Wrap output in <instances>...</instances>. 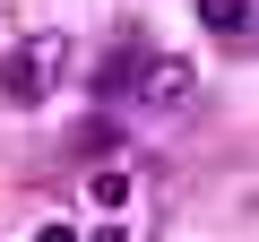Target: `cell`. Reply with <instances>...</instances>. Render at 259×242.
I'll return each instance as SVG.
<instances>
[{
  "instance_id": "cell-6",
  "label": "cell",
  "mask_w": 259,
  "mask_h": 242,
  "mask_svg": "<svg viewBox=\"0 0 259 242\" xmlns=\"http://www.w3.org/2000/svg\"><path fill=\"white\" fill-rule=\"evenodd\" d=\"M121 199H130V182H121V173L104 165V173H95V208H121Z\"/></svg>"
},
{
  "instance_id": "cell-1",
  "label": "cell",
  "mask_w": 259,
  "mask_h": 242,
  "mask_svg": "<svg viewBox=\"0 0 259 242\" xmlns=\"http://www.w3.org/2000/svg\"><path fill=\"white\" fill-rule=\"evenodd\" d=\"M69 61H78V44H69L61 26H35L9 61H0V95H9V104H44V95L69 78Z\"/></svg>"
},
{
  "instance_id": "cell-3",
  "label": "cell",
  "mask_w": 259,
  "mask_h": 242,
  "mask_svg": "<svg viewBox=\"0 0 259 242\" xmlns=\"http://www.w3.org/2000/svg\"><path fill=\"white\" fill-rule=\"evenodd\" d=\"M199 26L216 44H250V0H199Z\"/></svg>"
},
{
  "instance_id": "cell-4",
  "label": "cell",
  "mask_w": 259,
  "mask_h": 242,
  "mask_svg": "<svg viewBox=\"0 0 259 242\" xmlns=\"http://www.w3.org/2000/svg\"><path fill=\"white\" fill-rule=\"evenodd\" d=\"M139 61H147L139 44H112V52H104V69H95V95H121L130 78H139Z\"/></svg>"
},
{
  "instance_id": "cell-5",
  "label": "cell",
  "mask_w": 259,
  "mask_h": 242,
  "mask_svg": "<svg viewBox=\"0 0 259 242\" xmlns=\"http://www.w3.org/2000/svg\"><path fill=\"white\" fill-rule=\"evenodd\" d=\"M112 147H121V130H112V121H87V130H78V156H87V165H104Z\"/></svg>"
},
{
  "instance_id": "cell-2",
  "label": "cell",
  "mask_w": 259,
  "mask_h": 242,
  "mask_svg": "<svg viewBox=\"0 0 259 242\" xmlns=\"http://www.w3.org/2000/svg\"><path fill=\"white\" fill-rule=\"evenodd\" d=\"M130 87H139L156 112H182V104L199 95V69H190L182 52H156V61H139V78H130Z\"/></svg>"
},
{
  "instance_id": "cell-7",
  "label": "cell",
  "mask_w": 259,
  "mask_h": 242,
  "mask_svg": "<svg viewBox=\"0 0 259 242\" xmlns=\"http://www.w3.org/2000/svg\"><path fill=\"white\" fill-rule=\"evenodd\" d=\"M35 242H78V233H69V225H44V233H35Z\"/></svg>"
}]
</instances>
